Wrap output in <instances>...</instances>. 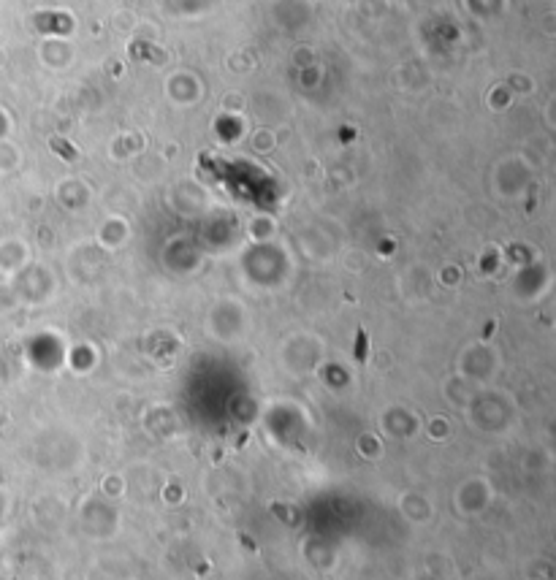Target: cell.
I'll return each mask as SVG.
<instances>
[{"instance_id":"1","label":"cell","mask_w":556,"mask_h":580,"mask_svg":"<svg viewBox=\"0 0 556 580\" xmlns=\"http://www.w3.org/2000/svg\"><path fill=\"white\" fill-rule=\"evenodd\" d=\"M52 147H55V150H60V152H63V155H66V158H68V160L74 158V152L68 150L66 144H63V141H60V139H55V141H52Z\"/></svg>"}]
</instances>
